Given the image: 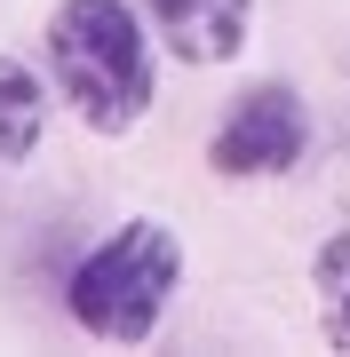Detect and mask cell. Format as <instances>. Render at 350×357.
<instances>
[{
	"mask_svg": "<svg viewBox=\"0 0 350 357\" xmlns=\"http://www.w3.org/2000/svg\"><path fill=\"white\" fill-rule=\"evenodd\" d=\"M311 294H319V333L350 349V230H335L311 255Z\"/></svg>",
	"mask_w": 350,
	"mask_h": 357,
	"instance_id": "obj_6",
	"label": "cell"
},
{
	"mask_svg": "<svg viewBox=\"0 0 350 357\" xmlns=\"http://www.w3.org/2000/svg\"><path fill=\"white\" fill-rule=\"evenodd\" d=\"M48 135V88L24 56H0V167H24Z\"/></svg>",
	"mask_w": 350,
	"mask_h": 357,
	"instance_id": "obj_5",
	"label": "cell"
},
{
	"mask_svg": "<svg viewBox=\"0 0 350 357\" xmlns=\"http://www.w3.org/2000/svg\"><path fill=\"white\" fill-rule=\"evenodd\" d=\"M175 286H183V238H175L168 222L136 215V222H119L112 238H96L88 255L72 262L64 310H72L80 333L136 349V342H152V333H159Z\"/></svg>",
	"mask_w": 350,
	"mask_h": 357,
	"instance_id": "obj_2",
	"label": "cell"
},
{
	"mask_svg": "<svg viewBox=\"0 0 350 357\" xmlns=\"http://www.w3.org/2000/svg\"><path fill=\"white\" fill-rule=\"evenodd\" d=\"M143 16H152V32L168 40L175 64H231L247 48V32H255V0H143Z\"/></svg>",
	"mask_w": 350,
	"mask_h": 357,
	"instance_id": "obj_4",
	"label": "cell"
},
{
	"mask_svg": "<svg viewBox=\"0 0 350 357\" xmlns=\"http://www.w3.org/2000/svg\"><path fill=\"white\" fill-rule=\"evenodd\" d=\"M302 151H311V112L286 79H247V88L223 103L215 135H207V167L223 183H271L295 175Z\"/></svg>",
	"mask_w": 350,
	"mask_h": 357,
	"instance_id": "obj_3",
	"label": "cell"
},
{
	"mask_svg": "<svg viewBox=\"0 0 350 357\" xmlns=\"http://www.w3.org/2000/svg\"><path fill=\"white\" fill-rule=\"evenodd\" d=\"M48 72L56 96L88 135H136L152 112V40H143L128 0H56L48 16Z\"/></svg>",
	"mask_w": 350,
	"mask_h": 357,
	"instance_id": "obj_1",
	"label": "cell"
}]
</instances>
